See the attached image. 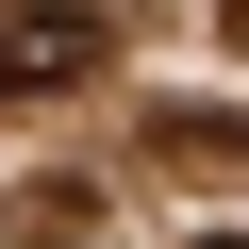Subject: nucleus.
I'll return each mask as SVG.
<instances>
[{
	"label": "nucleus",
	"instance_id": "nucleus-1",
	"mask_svg": "<svg viewBox=\"0 0 249 249\" xmlns=\"http://www.w3.org/2000/svg\"><path fill=\"white\" fill-rule=\"evenodd\" d=\"M100 50H116L100 0H0V100H67Z\"/></svg>",
	"mask_w": 249,
	"mask_h": 249
},
{
	"label": "nucleus",
	"instance_id": "nucleus-2",
	"mask_svg": "<svg viewBox=\"0 0 249 249\" xmlns=\"http://www.w3.org/2000/svg\"><path fill=\"white\" fill-rule=\"evenodd\" d=\"M199 249H249V232H199Z\"/></svg>",
	"mask_w": 249,
	"mask_h": 249
},
{
	"label": "nucleus",
	"instance_id": "nucleus-3",
	"mask_svg": "<svg viewBox=\"0 0 249 249\" xmlns=\"http://www.w3.org/2000/svg\"><path fill=\"white\" fill-rule=\"evenodd\" d=\"M232 17H249V0H232Z\"/></svg>",
	"mask_w": 249,
	"mask_h": 249
}]
</instances>
